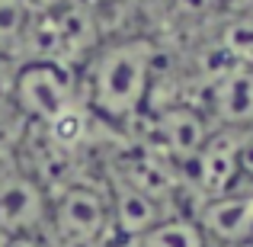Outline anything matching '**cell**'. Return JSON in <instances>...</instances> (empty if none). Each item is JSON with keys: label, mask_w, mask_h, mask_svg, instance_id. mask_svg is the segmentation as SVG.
<instances>
[{"label": "cell", "mask_w": 253, "mask_h": 247, "mask_svg": "<svg viewBox=\"0 0 253 247\" xmlns=\"http://www.w3.org/2000/svg\"><path fill=\"white\" fill-rule=\"evenodd\" d=\"M157 49L148 36H122L99 42L84 61L81 103L99 125H128L144 112L157 77Z\"/></svg>", "instance_id": "obj_1"}, {"label": "cell", "mask_w": 253, "mask_h": 247, "mask_svg": "<svg viewBox=\"0 0 253 247\" xmlns=\"http://www.w3.org/2000/svg\"><path fill=\"white\" fill-rule=\"evenodd\" d=\"M45 235L55 247H106L112 235L109 193L84 180L48 190V225Z\"/></svg>", "instance_id": "obj_2"}, {"label": "cell", "mask_w": 253, "mask_h": 247, "mask_svg": "<svg viewBox=\"0 0 253 247\" xmlns=\"http://www.w3.org/2000/svg\"><path fill=\"white\" fill-rule=\"evenodd\" d=\"M81 99V81L71 64L48 58H26L13 77V106L32 125H45Z\"/></svg>", "instance_id": "obj_3"}, {"label": "cell", "mask_w": 253, "mask_h": 247, "mask_svg": "<svg viewBox=\"0 0 253 247\" xmlns=\"http://www.w3.org/2000/svg\"><path fill=\"white\" fill-rule=\"evenodd\" d=\"M241 138L244 129H215L179 173L199 199H215L241 186Z\"/></svg>", "instance_id": "obj_4"}, {"label": "cell", "mask_w": 253, "mask_h": 247, "mask_svg": "<svg viewBox=\"0 0 253 247\" xmlns=\"http://www.w3.org/2000/svg\"><path fill=\"white\" fill-rule=\"evenodd\" d=\"M48 186L19 167H0V241L45 231Z\"/></svg>", "instance_id": "obj_5"}, {"label": "cell", "mask_w": 253, "mask_h": 247, "mask_svg": "<svg viewBox=\"0 0 253 247\" xmlns=\"http://www.w3.org/2000/svg\"><path fill=\"white\" fill-rule=\"evenodd\" d=\"M215 132L211 119L189 99H173L154 112V145L148 148L161 151L176 167H183L205 145V138Z\"/></svg>", "instance_id": "obj_6"}, {"label": "cell", "mask_w": 253, "mask_h": 247, "mask_svg": "<svg viewBox=\"0 0 253 247\" xmlns=\"http://www.w3.org/2000/svg\"><path fill=\"white\" fill-rule=\"evenodd\" d=\"M196 222L209 247H247L253 241V190L237 186L224 196L205 199Z\"/></svg>", "instance_id": "obj_7"}, {"label": "cell", "mask_w": 253, "mask_h": 247, "mask_svg": "<svg viewBox=\"0 0 253 247\" xmlns=\"http://www.w3.org/2000/svg\"><path fill=\"white\" fill-rule=\"evenodd\" d=\"M205 97L202 112L215 129H253V68L231 64L211 84L199 87Z\"/></svg>", "instance_id": "obj_8"}, {"label": "cell", "mask_w": 253, "mask_h": 247, "mask_svg": "<svg viewBox=\"0 0 253 247\" xmlns=\"http://www.w3.org/2000/svg\"><path fill=\"white\" fill-rule=\"evenodd\" d=\"M106 193H109V222L112 231H116L122 241H135L141 238L148 228H154L161 218L170 215V209L161 202V199L148 196V193L135 190V186L122 183V180L109 177L106 183Z\"/></svg>", "instance_id": "obj_9"}, {"label": "cell", "mask_w": 253, "mask_h": 247, "mask_svg": "<svg viewBox=\"0 0 253 247\" xmlns=\"http://www.w3.org/2000/svg\"><path fill=\"white\" fill-rule=\"evenodd\" d=\"M131 247H209L202 228L189 215H167L148 228L141 238H135Z\"/></svg>", "instance_id": "obj_10"}, {"label": "cell", "mask_w": 253, "mask_h": 247, "mask_svg": "<svg viewBox=\"0 0 253 247\" xmlns=\"http://www.w3.org/2000/svg\"><path fill=\"white\" fill-rule=\"evenodd\" d=\"M215 42L234 64L253 68V16L247 13H224L215 29Z\"/></svg>", "instance_id": "obj_11"}, {"label": "cell", "mask_w": 253, "mask_h": 247, "mask_svg": "<svg viewBox=\"0 0 253 247\" xmlns=\"http://www.w3.org/2000/svg\"><path fill=\"white\" fill-rule=\"evenodd\" d=\"M32 23V6L26 0H0V49L23 42Z\"/></svg>", "instance_id": "obj_12"}, {"label": "cell", "mask_w": 253, "mask_h": 247, "mask_svg": "<svg viewBox=\"0 0 253 247\" xmlns=\"http://www.w3.org/2000/svg\"><path fill=\"white\" fill-rule=\"evenodd\" d=\"M241 186L253 190V129H244L241 138Z\"/></svg>", "instance_id": "obj_13"}, {"label": "cell", "mask_w": 253, "mask_h": 247, "mask_svg": "<svg viewBox=\"0 0 253 247\" xmlns=\"http://www.w3.org/2000/svg\"><path fill=\"white\" fill-rule=\"evenodd\" d=\"M224 13H247V16H253V0H224Z\"/></svg>", "instance_id": "obj_14"}, {"label": "cell", "mask_w": 253, "mask_h": 247, "mask_svg": "<svg viewBox=\"0 0 253 247\" xmlns=\"http://www.w3.org/2000/svg\"><path fill=\"white\" fill-rule=\"evenodd\" d=\"M84 3H90V6H103V3H119V0H84Z\"/></svg>", "instance_id": "obj_15"}, {"label": "cell", "mask_w": 253, "mask_h": 247, "mask_svg": "<svg viewBox=\"0 0 253 247\" xmlns=\"http://www.w3.org/2000/svg\"><path fill=\"white\" fill-rule=\"evenodd\" d=\"M247 247H253V241H250V244H247Z\"/></svg>", "instance_id": "obj_16"}]
</instances>
